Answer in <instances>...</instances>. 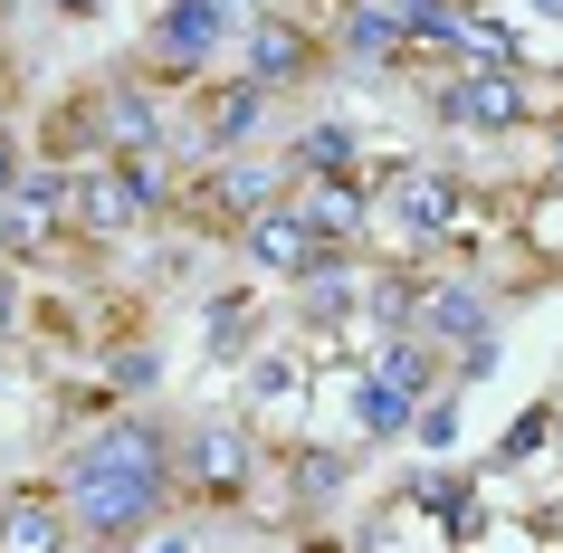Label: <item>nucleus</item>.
<instances>
[{
    "label": "nucleus",
    "instance_id": "f257e3e1",
    "mask_svg": "<svg viewBox=\"0 0 563 553\" xmlns=\"http://www.w3.org/2000/svg\"><path fill=\"white\" fill-rule=\"evenodd\" d=\"M58 496L77 524V553H144V534L181 506L173 487V410L124 401L58 449Z\"/></svg>",
    "mask_w": 563,
    "mask_h": 553
},
{
    "label": "nucleus",
    "instance_id": "f03ea898",
    "mask_svg": "<svg viewBox=\"0 0 563 553\" xmlns=\"http://www.w3.org/2000/svg\"><path fill=\"white\" fill-rule=\"evenodd\" d=\"M173 191H181L173 163H153V153H106V163L77 173V239H87V248H124V239L173 230Z\"/></svg>",
    "mask_w": 563,
    "mask_h": 553
},
{
    "label": "nucleus",
    "instance_id": "7ed1b4c3",
    "mask_svg": "<svg viewBox=\"0 0 563 553\" xmlns=\"http://www.w3.org/2000/svg\"><path fill=\"white\" fill-rule=\"evenodd\" d=\"M267 477V449L249 420H173V487L191 516H230Z\"/></svg>",
    "mask_w": 563,
    "mask_h": 553
},
{
    "label": "nucleus",
    "instance_id": "20e7f679",
    "mask_svg": "<svg viewBox=\"0 0 563 553\" xmlns=\"http://www.w3.org/2000/svg\"><path fill=\"white\" fill-rule=\"evenodd\" d=\"M267 201H287V173H277V144H249V153H220L201 173H181L173 230L181 239H239Z\"/></svg>",
    "mask_w": 563,
    "mask_h": 553
},
{
    "label": "nucleus",
    "instance_id": "39448f33",
    "mask_svg": "<svg viewBox=\"0 0 563 553\" xmlns=\"http://www.w3.org/2000/svg\"><path fill=\"white\" fill-rule=\"evenodd\" d=\"M267 0H163L144 30V77L153 87H201L210 67L239 48V30L258 20Z\"/></svg>",
    "mask_w": 563,
    "mask_h": 553
},
{
    "label": "nucleus",
    "instance_id": "423d86ee",
    "mask_svg": "<svg viewBox=\"0 0 563 553\" xmlns=\"http://www.w3.org/2000/svg\"><path fill=\"white\" fill-rule=\"evenodd\" d=\"M373 220H383L401 248H440V239L468 220V173H449L430 153L383 163V173H373Z\"/></svg>",
    "mask_w": 563,
    "mask_h": 553
},
{
    "label": "nucleus",
    "instance_id": "0eeeda50",
    "mask_svg": "<svg viewBox=\"0 0 563 553\" xmlns=\"http://www.w3.org/2000/svg\"><path fill=\"white\" fill-rule=\"evenodd\" d=\"M430 124L477 134V144H516V134L544 124V106H534V87L506 77V67H449V77H430Z\"/></svg>",
    "mask_w": 563,
    "mask_h": 553
},
{
    "label": "nucleus",
    "instance_id": "6e6552de",
    "mask_svg": "<svg viewBox=\"0 0 563 553\" xmlns=\"http://www.w3.org/2000/svg\"><path fill=\"white\" fill-rule=\"evenodd\" d=\"M77 239V173L67 163H30L0 201V267H58V248Z\"/></svg>",
    "mask_w": 563,
    "mask_h": 553
},
{
    "label": "nucleus",
    "instance_id": "1a4fd4ad",
    "mask_svg": "<svg viewBox=\"0 0 563 553\" xmlns=\"http://www.w3.org/2000/svg\"><path fill=\"white\" fill-rule=\"evenodd\" d=\"M239 77H249V87H267V96H287V87H316V77H325L334 67V48L316 30H306L297 10H277V0H267L258 20H249V30H239Z\"/></svg>",
    "mask_w": 563,
    "mask_h": 553
},
{
    "label": "nucleus",
    "instance_id": "9d476101",
    "mask_svg": "<svg viewBox=\"0 0 563 553\" xmlns=\"http://www.w3.org/2000/svg\"><path fill=\"white\" fill-rule=\"evenodd\" d=\"M401 334H420L430 353L487 344V334H506V296L487 287V277H420V306H411Z\"/></svg>",
    "mask_w": 563,
    "mask_h": 553
},
{
    "label": "nucleus",
    "instance_id": "9b49d317",
    "mask_svg": "<svg viewBox=\"0 0 563 553\" xmlns=\"http://www.w3.org/2000/svg\"><path fill=\"white\" fill-rule=\"evenodd\" d=\"M487 477H477L468 458H430V467H411L401 487H391V516H430L449 534V544H477L487 534Z\"/></svg>",
    "mask_w": 563,
    "mask_h": 553
},
{
    "label": "nucleus",
    "instance_id": "f8f14e48",
    "mask_svg": "<svg viewBox=\"0 0 563 553\" xmlns=\"http://www.w3.org/2000/svg\"><path fill=\"white\" fill-rule=\"evenodd\" d=\"M239 258H249V277H267V287H297L306 267L325 258V239L306 230V210H297V191H287V201H267L258 220H249V230L230 239Z\"/></svg>",
    "mask_w": 563,
    "mask_h": 553
},
{
    "label": "nucleus",
    "instance_id": "ddd939ff",
    "mask_svg": "<svg viewBox=\"0 0 563 553\" xmlns=\"http://www.w3.org/2000/svg\"><path fill=\"white\" fill-rule=\"evenodd\" d=\"M287 324L297 334H344V324H363V248H325V258L306 267L297 287H287Z\"/></svg>",
    "mask_w": 563,
    "mask_h": 553
},
{
    "label": "nucleus",
    "instance_id": "4468645a",
    "mask_svg": "<svg viewBox=\"0 0 563 553\" xmlns=\"http://www.w3.org/2000/svg\"><path fill=\"white\" fill-rule=\"evenodd\" d=\"M334 67L344 77H373V87H391V77H411V38H401V20H391V0H354L344 20H334Z\"/></svg>",
    "mask_w": 563,
    "mask_h": 553
},
{
    "label": "nucleus",
    "instance_id": "2eb2a0df",
    "mask_svg": "<svg viewBox=\"0 0 563 553\" xmlns=\"http://www.w3.org/2000/svg\"><path fill=\"white\" fill-rule=\"evenodd\" d=\"M0 553H77V524H67L58 477H20V487H0Z\"/></svg>",
    "mask_w": 563,
    "mask_h": 553
},
{
    "label": "nucleus",
    "instance_id": "dca6fc26",
    "mask_svg": "<svg viewBox=\"0 0 563 553\" xmlns=\"http://www.w3.org/2000/svg\"><path fill=\"white\" fill-rule=\"evenodd\" d=\"M277 173H287V191H306V181H334V173H363V124L344 115H306L287 144H277Z\"/></svg>",
    "mask_w": 563,
    "mask_h": 553
},
{
    "label": "nucleus",
    "instance_id": "f3484780",
    "mask_svg": "<svg viewBox=\"0 0 563 553\" xmlns=\"http://www.w3.org/2000/svg\"><path fill=\"white\" fill-rule=\"evenodd\" d=\"M306 230L325 239V248H363V230H373V173H334V181H306L297 191Z\"/></svg>",
    "mask_w": 563,
    "mask_h": 553
},
{
    "label": "nucleus",
    "instance_id": "a211bd4d",
    "mask_svg": "<svg viewBox=\"0 0 563 553\" xmlns=\"http://www.w3.org/2000/svg\"><path fill=\"white\" fill-rule=\"evenodd\" d=\"M354 467H363V449L344 439V449H287V458H277V477H287V506H297V516H316V506H334V496L354 487Z\"/></svg>",
    "mask_w": 563,
    "mask_h": 553
},
{
    "label": "nucleus",
    "instance_id": "6ab92c4d",
    "mask_svg": "<svg viewBox=\"0 0 563 553\" xmlns=\"http://www.w3.org/2000/svg\"><path fill=\"white\" fill-rule=\"evenodd\" d=\"M344 439H354V449L411 439V391H391L383 373H354V391H344Z\"/></svg>",
    "mask_w": 563,
    "mask_h": 553
},
{
    "label": "nucleus",
    "instance_id": "aec40b11",
    "mask_svg": "<svg viewBox=\"0 0 563 553\" xmlns=\"http://www.w3.org/2000/svg\"><path fill=\"white\" fill-rule=\"evenodd\" d=\"M363 373H383L391 391L430 401V391H440V353L420 344V334H373V344H363Z\"/></svg>",
    "mask_w": 563,
    "mask_h": 553
},
{
    "label": "nucleus",
    "instance_id": "412c9836",
    "mask_svg": "<svg viewBox=\"0 0 563 553\" xmlns=\"http://www.w3.org/2000/svg\"><path fill=\"white\" fill-rule=\"evenodd\" d=\"M544 449H563V401H534L526 420H516V430L487 449V467H477V477H516V467H534Z\"/></svg>",
    "mask_w": 563,
    "mask_h": 553
},
{
    "label": "nucleus",
    "instance_id": "4be33fe9",
    "mask_svg": "<svg viewBox=\"0 0 563 553\" xmlns=\"http://www.w3.org/2000/svg\"><path fill=\"white\" fill-rule=\"evenodd\" d=\"M258 353V287H220L210 296V363H249Z\"/></svg>",
    "mask_w": 563,
    "mask_h": 553
},
{
    "label": "nucleus",
    "instance_id": "5701e85b",
    "mask_svg": "<svg viewBox=\"0 0 563 553\" xmlns=\"http://www.w3.org/2000/svg\"><path fill=\"white\" fill-rule=\"evenodd\" d=\"M459 410H468V391H430V401H411L420 458H459Z\"/></svg>",
    "mask_w": 563,
    "mask_h": 553
},
{
    "label": "nucleus",
    "instance_id": "b1692460",
    "mask_svg": "<svg viewBox=\"0 0 563 553\" xmlns=\"http://www.w3.org/2000/svg\"><path fill=\"white\" fill-rule=\"evenodd\" d=\"M106 391H115V401H153V391H163V353L153 344H115L106 353Z\"/></svg>",
    "mask_w": 563,
    "mask_h": 553
},
{
    "label": "nucleus",
    "instance_id": "393cba45",
    "mask_svg": "<svg viewBox=\"0 0 563 553\" xmlns=\"http://www.w3.org/2000/svg\"><path fill=\"white\" fill-rule=\"evenodd\" d=\"M297 381H306V363H297V353H258V363H249V410L297 401Z\"/></svg>",
    "mask_w": 563,
    "mask_h": 553
},
{
    "label": "nucleus",
    "instance_id": "a878e982",
    "mask_svg": "<svg viewBox=\"0 0 563 553\" xmlns=\"http://www.w3.org/2000/svg\"><path fill=\"white\" fill-rule=\"evenodd\" d=\"M20 316H30V296H20V267H0V344L20 334Z\"/></svg>",
    "mask_w": 563,
    "mask_h": 553
},
{
    "label": "nucleus",
    "instance_id": "bb28decb",
    "mask_svg": "<svg viewBox=\"0 0 563 553\" xmlns=\"http://www.w3.org/2000/svg\"><path fill=\"white\" fill-rule=\"evenodd\" d=\"M20 173H30V144H20V124H0V201H10Z\"/></svg>",
    "mask_w": 563,
    "mask_h": 553
},
{
    "label": "nucleus",
    "instance_id": "cd10ccee",
    "mask_svg": "<svg viewBox=\"0 0 563 553\" xmlns=\"http://www.w3.org/2000/svg\"><path fill=\"white\" fill-rule=\"evenodd\" d=\"M48 20H106V0H38Z\"/></svg>",
    "mask_w": 563,
    "mask_h": 553
},
{
    "label": "nucleus",
    "instance_id": "c85d7f7f",
    "mask_svg": "<svg viewBox=\"0 0 563 553\" xmlns=\"http://www.w3.org/2000/svg\"><path fill=\"white\" fill-rule=\"evenodd\" d=\"M534 524H544V534H554V544H563V496H554V506H544V516H534Z\"/></svg>",
    "mask_w": 563,
    "mask_h": 553
},
{
    "label": "nucleus",
    "instance_id": "c756f323",
    "mask_svg": "<svg viewBox=\"0 0 563 553\" xmlns=\"http://www.w3.org/2000/svg\"><path fill=\"white\" fill-rule=\"evenodd\" d=\"M526 10H534V20H554V30H563V0H526Z\"/></svg>",
    "mask_w": 563,
    "mask_h": 553
},
{
    "label": "nucleus",
    "instance_id": "7c9ffc66",
    "mask_svg": "<svg viewBox=\"0 0 563 553\" xmlns=\"http://www.w3.org/2000/svg\"><path fill=\"white\" fill-rule=\"evenodd\" d=\"M0 20H10V0H0Z\"/></svg>",
    "mask_w": 563,
    "mask_h": 553
}]
</instances>
